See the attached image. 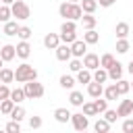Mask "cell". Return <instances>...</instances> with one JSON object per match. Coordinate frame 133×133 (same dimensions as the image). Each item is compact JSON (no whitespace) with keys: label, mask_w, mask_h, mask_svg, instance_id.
<instances>
[{"label":"cell","mask_w":133,"mask_h":133,"mask_svg":"<svg viewBox=\"0 0 133 133\" xmlns=\"http://www.w3.org/2000/svg\"><path fill=\"white\" fill-rule=\"evenodd\" d=\"M58 15L64 21H79L83 17V10H81L79 2H62L58 6Z\"/></svg>","instance_id":"1"},{"label":"cell","mask_w":133,"mask_h":133,"mask_svg":"<svg viewBox=\"0 0 133 133\" xmlns=\"http://www.w3.org/2000/svg\"><path fill=\"white\" fill-rule=\"evenodd\" d=\"M33 79H37V71H35V66H31L29 62H23V64L17 66V71H15V81H19V83H27V81H33Z\"/></svg>","instance_id":"2"},{"label":"cell","mask_w":133,"mask_h":133,"mask_svg":"<svg viewBox=\"0 0 133 133\" xmlns=\"http://www.w3.org/2000/svg\"><path fill=\"white\" fill-rule=\"evenodd\" d=\"M23 91H25V98H29V100H37V98H42V96L46 94L44 85H42L37 79H33V81H27V83L23 85Z\"/></svg>","instance_id":"3"},{"label":"cell","mask_w":133,"mask_h":133,"mask_svg":"<svg viewBox=\"0 0 133 133\" xmlns=\"http://www.w3.org/2000/svg\"><path fill=\"white\" fill-rule=\"evenodd\" d=\"M10 12H12V17H15L17 21H27V19L31 17V8H29V4H25L23 0H15V2L10 4Z\"/></svg>","instance_id":"4"},{"label":"cell","mask_w":133,"mask_h":133,"mask_svg":"<svg viewBox=\"0 0 133 133\" xmlns=\"http://www.w3.org/2000/svg\"><path fill=\"white\" fill-rule=\"evenodd\" d=\"M71 123H73L75 131H87V127H89V118H87L83 112H75V114H71Z\"/></svg>","instance_id":"5"},{"label":"cell","mask_w":133,"mask_h":133,"mask_svg":"<svg viewBox=\"0 0 133 133\" xmlns=\"http://www.w3.org/2000/svg\"><path fill=\"white\" fill-rule=\"evenodd\" d=\"M71 54H73V58H83L87 54V44L83 39H75L71 44Z\"/></svg>","instance_id":"6"},{"label":"cell","mask_w":133,"mask_h":133,"mask_svg":"<svg viewBox=\"0 0 133 133\" xmlns=\"http://www.w3.org/2000/svg\"><path fill=\"white\" fill-rule=\"evenodd\" d=\"M83 69H87V71H96L98 66H100V56L98 54H94V52H87L85 56H83Z\"/></svg>","instance_id":"7"},{"label":"cell","mask_w":133,"mask_h":133,"mask_svg":"<svg viewBox=\"0 0 133 133\" xmlns=\"http://www.w3.org/2000/svg\"><path fill=\"white\" fill-rule=\"evenodd\" d=\"M54 52H56V58H58L60 62H66V60L73 58V54H71V46H69V44H60Z\"/></svg>","instance_id":"8"},{"label":"cell","mask_w":133,"mask_h":133,"mask_svg":"<svg viewBox=\"0 0 133 133\" xmlns=\"http://www.w3.org/2000/svg\"><path fill=\"white\" fill-rule=\"evenodd\" d=\"M106 71H108V79H112V81L123 79V73H125V69H123V64H121L118 60H114V64H112L110 69H106Z\"/></svg>","instance_id":"9"},{"label":"cell","mask_w":133,"mask_h":133,"mask_svg":"<svg viewBox=\"0 0 133 133\" xmlns=\"http://www.w3.org/2000/svg\"><path fill=\"white\" fill-rule=\"evenodd\" d=\"M60 44H62V42H60V35H58V33H46V37H44V46H46L48 50H56Z\"/></svg>","instance_id":"10"},{"label":"cell","mask_w":133,"mask_h":133,"mask_svg":"<svg viewBox=\"0 0 133 133\" xmlns=\"http://www.w3.org/2000/svg\"><path fill=\"white\" fill-rule=\"evenodd\" d=\"M0 58H2L4 62H10L12 58H17V52H15V46H12V44H4V46L0 48Z\"/></svg>","instance_id":"11"},{"label":"cell","mask_w":133,"mask_h":133,"mask_svg":"<svg viewBox=\"0 0 133 133\" xmlns=\"http://www.w3.org/2000/svg\"><path fill=\"white\" fill-rule=\"evenodd\" d=\"M15 52H17V56H19V58L27 60V58H29V54H31V46H29V42H19V44L15 46Z\"/></svg>","instance_id":"12"},{"label":"cell","mask_w":133,"mask_h":133,"mask_svg":"<svg viewBox=\"0 0 133 133\" xmlns=\"http://www.w3.org/2000/svg\"><path fill=\"white\" fill-rule=\"evenodd\" d=\"M129 31H131V27H129L127 21H121V23H116V27H114V33H116L118 39H127V37H129Z\"/></svg>","instance_id":"13"},{"label":"cell","mask_w":133,"mask_h":133,"mask_svg":"<svg viewBox=\"0 0 133 133\" xmlns=\"http://www.w3.org/2000/svg\"><path fill=\"white\" fill-rule=\"evenodd\" d=\"M116 114H118V116H129V114H133V100H123V102L118 104V108H116Z\"/></svg>","instance_id":"14"},{"label":"cell","mask_w":133,"mask_h":133,"mask_svg":"<svg viewBox=\"0 0 133 133\" xmlns=\"http://www.w3.org/2000/svg\"><path fill=\"white\" fill-rule=\"evenodd\" d=\"M91 81H96V83H106V81H108V71L102 69V66H98L96 71H91Z\"/></svg>","instance_id":"15"},{"label":"cell","mask_w":133,"mask_h":133,"mask_svg":"<svg viewBox=\"0 0 133 133\" xmlns=\"http://www.w3.org/2000/svg\"><path fill=\"white\" fill-rule=\"evenodd\" d=\"M87 94H89L91 98H100V96L104 94V85H102V83H96V81H89V83H87Z\"/></svg>","instance_id":"16"},{"label":"cell","mask_w":133,"mask_h":133,"mask_svg":"<svg viewBox=\"0 0 133 133\" xmlns=\"http://www.w3.org/2000/svg\"><path fill=\"white\" fill-rule=\"evenodd\" d=\"M83 42H85L87 46H94V44L100 42V33H98L96 29H87V31L83 33Z\"/></svg>","instance_id":"17"},{"label":"cell","mask_w":133,"mask_h":133,"mask_svg":"<svg viewBox=\"0 0 133 133\" xmlns=\"http://www.w3.org/2000/svg\"><path fill=\"white\" fill-rule=\"evenodd\" d=\"M79 21H81V27H83L85 31H87V29H94L96 23H98V19H96L94 15H85V12H83V17H81Z\"/></svg>","instance_id":"18"},{"label":"cell","mask_w":133,"mask_h":133,"mask_svg":"<svg viewBox=\"0 0 133 133\" xmlns=\"http://www.w3.org/2000/svg\"><path fill=\"white\" fill-rule=\"evenodd\" d=\"M15 81V71L12 69H6V66H2L0 69V83H12Z\"/></svg>","instance_id":"19"},{"label":"cell","mask_w":133,"mask_h":133,"mask_svg":"<svg viewBox=\"0 0 133 133\" xmlns=\"http://www.w3.org/2000/svg\"><path fill=\"white\" fill-rule=\"evenodd\" d=\"M79 6H81V10H83L85 15H94L96 8H98V2H96V0H81Z\"/></svg>","instance_id":"20"},{"label":"cell","mask_w":133,"mask_h":133,"mask_svg":"<svg viewBox=\"0 0 133 133\" xmlns=\"http://www.w3.org/2000/svg\"><path fill=\"white\" fill-rule=\"evenodd\" d=\"M54 118H56L58 123H62V125H64V123H69V121H71V112H69L66 108H56V110H54Z\"/></svg>","instance_id":"21"},{"label":"cell","mask_w":133,"mask_h":133,"mask_svg":"<svg viewBox=\"0 0 133 133\" xmlns=\"http://www.w3.org/2000/svg\"><path fill=\"white\" fill-rule=\"evenodd\" d=\"M58 83H60L62 89H73V87H75V77H73V75H60Z\"/></svg>","instance_id":"22"},{"label":"cell","mask_w":133,"mask_h":133,"mask_svg":"<svg viewBox=\"0 0 133 133\" xmlns=\"http://www.w3.org/2000/svg\"><path fill=\"white\" fill-rule=\"evenodd\" d=\"M69 102H71V106H81L85 100H83V94H81V91L71 89V94H69Z\"/></svg>","instance_id":"23"},{"label":"cell","mask_w":133,"mask_h":133,"mask_svg":"<svg viewBox=\"0 0 133 133\" xmlns=\"http://www.w3.org/2000/svg\"><path fill=\"white\" fill-rule=\"evenodd\" d=\"M8 116H10V121L21 123V121L25 118V108H23V106H19V104H15V108H12V112H10Z\"/></svg>","instance_id":"24"},{"label":"cell","mask_w":133,"mask_h":133,"mask_svg":"<svg viewBox=\"0 0 133 133\" xmlns=\"http://www.w3.org/2000/svg\"><path fill=\"white\" fill-rule=\"evenodd\" d=\"M94 131H96V133H108V131H110V123H108L106 118H98V121L94 123Z\"/></svg>","instance_id":"25"},{"label":"cell","mask_w":133,"mask_h":133,"mask_svg":"<svg viewBox=\"0 0 133 133\" xmlns=\"http://www.w3.org/2000/svg\"><path fill=\"white\" fill-rule=\"evenodd\" d=\"M19 27H21V25H17V21H6V23H4V35H8V37L17 35Z\"/></svg>","instance_id":"26"},{"label":"cell","mask_w":133,"mask_h":133,"mask_svg":"<svg viewBox=\"0 0 133 133\" xmlns=\"http://www.w3.org/2000/svg\"><path fill=\"white\" fill-rule=\"evenodd\" d=\"M31 35H33V31H31V27H27V25H21L19 31H17V37H19L21 42H29Z\"/></svg>","instance_id":"27"},{"label":"cell","mask_w":133,"mask_h":133,"mask_svg":"<svg viewBox=\"0 0 133 133\" xmlns=\"http://www.w3.org/2000/svg\"><path fill=\"white\" fill-rule=\"evenodd\" d=\"M77 83H83V85H87L89 81H91V71H87V69H81V71H77V79H75Z\"/></svg>","instance_id":"28"},{"label":"cell","mask_w":133,"mask_h":133,"mask_svg":"<svg viewBox=\"0 0 133 133\" xmlns=\"http://www.w3.org/2000/svg\"><path fill=\"white\" fill-rule=\"evenodd\" d=\"M114 85H116V91H118V96H125V94H129V91H131V83H129V81H125V79H118V81H114Z\"/></svg>","instance_id":"29"},{"label":"cell","mask_w":133,"mask_h":133,"mask_svg":"<svg viewBox=\"0 0 133 133\" xmlns=\"http://www.w3.org/2000/svg\"><path fill=\"white\" fill-rule=\"evenodd\" d=\"M114 60H116V58H114L110 52H106V54L100 56V66H102V69H110V66L114 64Z\"/></svg>","instance_id":"30"},{"label":"cell","mask_w":133,"mask_h":133,"mask_svg":"<svg viewBox=\"0 0 133 133\" xmlns=\"http://www.w3.org/2000/svg\"><path fill=\"white\" fill-rule=\"evenodd\" d=\"M104 98L110 102V100H116V98H121L118 96V91H116V85L112 83V85H108V87H104Z\"/></svg>","instance_id":"31"},{"label":"cell","mask_w":133,"mask_h":133,"mask_svg":"<svg viewBox=\"0 0 133 133\" xmlns=\"http://www.w3.org/2000/svg\"><path fill=\"white\" fill-rule=\"evenodd\" d=\"M10 100H12L15 104H21V102L25 100V91H23V87H17V89H10Z\"/></svg>","instance_id":"32"},{"label":"cell","mask_w":133,"mask_h":133,"mask_svg":"<svg viewBox=\"0 0 133 133\" xmlns=\"http://www.w3.org/2000/svg\"><path fill=\"white\" fill-rule=\"evenodd\" d=\"M12 108H15V102H12L10 98L0 102V114H10V112H12Z\"/></svg>","instance_id":"33"},{"label":"cell","mask_w":133,"mask_h":133,"mask_svg":"<svg viewBox=\"0 0 133 133\" xmlns=\"http://www.w3.org/2000/svg\"><path fill=\"white\" fill-rule=\"evenodd\" d=\"M10 17H12V12H10V6H8V4H0V23H6V21H10Z\"/></svg>","instance_id":"34"},{"label":"cell","mask_w":133,"mask_h":133,"mask_svg":"<svg viewBox=\"0 0 133 133\" xmlns=\"http://www.w3.org/2000/svg\"><path fill=\"white\" fill-rule=\"evenodd\" d=\"M73 31H77V23L75 21H62L60 33H73Z\"/></svg>","instance_id":"35"},{"label":"cell","mask_w":133,"mask_h":133,"mask_svg":"<svg viewBox=\"0 0 133 133\" xmlns=\"http://www.w3.org/2000/svg\"><path fill=\"white\" fill-rule=\"evenodd\" d=\"M81 108H83V114H85V116H94V114H98V110H96V104H94V102H83V104H81Z\"/></svg>","instance_id":"36"},{"label":"cell","mask_w":133,"mask_h":133,"mask_svg":"<svg viewBox=\"0 0 133 133\" xmlns=\"http://www.w3.org/2000/svg\"><path fill=\"white\" fill-rule=\"evenodd\" d=\"M129 48H131L129 39H116V52H118V54H127Z\"/></svg>","instance_id":"37"},{"label":"cell","mask_w":133,"mask_h":133,"mask_svg":"<svg viewBox=\"0 0 133 133\" xmlns=\"http://www.w3.org/2000/svg\"><path fill=\"white\" fill-rule=\"evenodd\" d=\"M94 104H96L98 114H100V112H104V110H108V100H106V98L102 100V96H100V98H96V100H94Z\"/></svg>","instance_id":"38"},{"label":"cell","mask_w":133,"mask_h":133,"mask_svg":"<svg viewBox=\"0 0 133 133\" xmlns=\"http://www.w3.org/2000/svg\"><path fill=\"white\" fill-rule=\"evenodd\" d=\"M4 131H6V133H21V123H17V121H8L6 127H4Z\"/></svg>","instance_id":"39"},{"label":"cell","mask_w":133,"mask_h":133,"mask_svg":"<svg viewBox=\"0 0 133 133\" xmlns=\"http://www.w3.org/2000/svg\"><path fill=\"white\" fill-rule=\"evenodd\" d=\"M58 35H60V42L62 44H69V46L77 39V31H73V33H58Z\"/></svg>","instance_id":"40"},{"label":"cell","mask_w":133,"mask_h":133,"mask_svg":"<svg viewBox=\"0 0 133 133\" xmlns=\"http://www.w3.org/2000/svg\"><path fill=\"white\" fill-rule=\"evenodd\" d=\"M69 69H71V73H77V71H81V69H83V62H81V58H71V60H69Z\"/></svg>","instance_id":"41"},{"label":"cell","mask_w":133,"mask_h":133,"mask_svg":"<svg viewBox=\"0 0 133 133\" xmlns=\"http://www.w3.org/2000/svg\"><path fill=\"white\" fill-rule=\"evenodd\" d=\"M44 125V121H42V116H37V114H33V116H29V127L31 129H39Z\"/></svg>","instance_id":"42"},{"label":"cell","mask_w":133,"mask_h":133,"mask_svg":"<svg viewBox=\"0 0 133 133\" xmlns=\"http://www.w3.org/2000/svg\"><path fill=\"white\" fill-rule=\"evenodd\" d=\"M102 114H104V118H106V121H108L110 125H112V123H116V118H118V114H116V110H104Z\"/></svg>","instance_id":"43"},{"label":"cell","mask_w":133,"mask_h":133,"mask_svg":"<svg viewBox=\"0 0 133 133\" xmlns=\"http://www.w3.org/2000/svg\"><path fill=\"white\" fill-rule=\"evenodd\" d=\"M10 98V87L6 83H0V102L2 100H8Z\"/></svg>","instance_id":"44"},{"label":"cell","mask_w":133,"mask_h":133,"mask_svg":"<svg viewBox=\"0 0 133 133\" xmlns=\"http://www.w3.org/2000/svg\"><path fill=\"white\" fill-rule=\"evenodd\" d=\"M123 133H133V118L123 121Z\"/></svg>","instance_id":"45"},{"label":"cell","mask_w":133,"mask_h":133,"mask_svg":"<svg viewBox=\"0 0 133 133\" xmlns=\"http://www.w3.org/2000/svg\"><path fill=\"white\" fill-rule=\"evenodd\" d=\"M98 2V6H102V8H108V6H112L116 0H96Z\"/></svg>","instance_id":"46"},{"label":"cell","mask_w":133,"mask_h":133,"mask_svg":"<svg viewBox=\"0 0 133 133\" xmlns=\"http://www.w3.org/2000/svg\"><path fill=\"white\" fill-rule=\"evenodd\" d=\"M127 71H129V75H133V60H129V64H127Z\"/></svg>","instance_id":"47"},{"label":"cell","mask_w":133,"mask_h":133,"mask_svg":"<svg viewBox=\"0 0 133 133\" xmlns=\"http://www.w3.org/2000/svg\"><path fill=\"white\" fill-rule=\"evenodd\" d=\"M0 2H2V4H8V6H10V4L15 2V0H0Z\"/></svg>","instance_id":"48"},{"label":"cell","mask_w":133,"mask_h":133,"mask_svg":"<svg viewBox=\"0 0 133 133\" xmlns=\"http://www.w3.org/2000/svg\"><path fill=\"white\" fill-rule=\"evenodd\" d=\"M2 66H4V60H2V58H0V69H2Z\"/></svg>","instance_id":"49"},{"label":"cell","mask_w":133,"mask_h":133,"mask_svg":"<svg viewBox=\"0 0 133 133\" xmlns=\"http://www.w3.org/2000/svg\"><path fill=\"white\" fill-rule=\"evenodd\" d=\"M66 2H81V0H66Z\"/></svg>","instance_id":"50"},{"label":"cell","mask_w":133,"mask_h":133,"mask_svg":"<svg viewBox=\"0 0 133 133\" xmlns=\"http://www.w3.org/2000/svg\"><path fill=\"white\" fill-rule=\"evenodd\" d=\"M77 133H87V131H77Z\"/></svg>","instance_id":"51"},{"label":"cell","mask_w":133,"mask_h":133,"mask_svg":"<svg viewBox=\"0 0 133 133\" xmlns=\"http://www.w3.org/2000/svg\"><path fill=\"white\" fill-rule=\"evenodd\" d=\"M131 89H133V81H131Z\"/></svg>","instance_id":"52"},{"label":"cell","mask_w":133,"mask_h":133,"mask_svg":"<svg viewBox=\"0 0 133 133\" xmlns=\"http://www.w3.org/2000/svg\"><path fill=\"white\" fill-rule=\"evenodd\" d=\"M0 133H6V131H0Z\"/></svg>","instance_id":"53"},{"label":"cell","mask_w":133,"mask_h":133,"mask_svg":"<svg viewBox=\"0 0 133 133\" xmlns=\"http://www.w3.org/2000/svg\"><path fill=\"white\" fill-rule=\"evenodd\" d=\"M0 4H2V2H0Z\"/></svg>","instance_id":"54"},{"label":"cell","mask_w":133,"mask_h":133,"mask_svg":"<svg viewBox=\"0 0 133 133\" xmlns=\"http://www.w3.org/2000/svg\"><path fill=\"white\" fill-rule=\"evenodd\" d=\"M108 133H110V131H108Z\"/></svg>","instance_id":"55"}]
</instances>
